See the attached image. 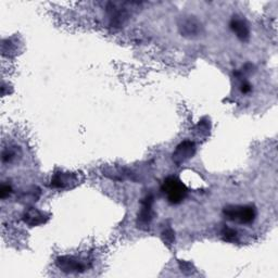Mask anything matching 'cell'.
Instances as JSON below:
<instances>
[{
	"label": "cell",
	"mask_w": 278,
	"mask_h": 278,
	"mask_svg": "<svg viewBox=\"0 0 278 278\" xmlns=\"http://www.w3.org/2000/svg\"><path fill=\"white\" fill-rule=\"evenodd\" d=\"M226 219L239 224H250L257 216V210L252 205H229L223 211Z\"/></svg>",
	"instance_id": "2"
},
{
	"label": "cell",
	"mask_w": 278,
	"mask_h": 278,
	"mask_svg": "<svg viewBox=\"0 0 278 278\" xmlns=\"http://www.w3.org/2000/svg\"><path fill=\"white\" fill-rule=\"evenodd\" d=\"M240 89H241V93H249L251 92V85L249 84V83H247V82H243L242 84H241V86H240Z\"/></svg>",
	"instance_id": "12"
},
{
	"label": "cell",
	"mask_w": 278,
	"mask_h": 278,
	"mask_svg": "<svg viewBox=\"0 0 278 278\" xmlns=\"http://www.w3.org/2000/svg\"><path fill=\"white\" fill-rule=\"evenodd\" d=\"M237 232L233 228H228V227H225L222 232V238L223 240L227 242H233V241H236L237 240Z\"/></svg>",
	"instance_id": "8"
},
{
	"label": "cell",
	"mask_w": 278,
	"mask_h": 278,
	"mask_svg": "<svg viewBox=\"0 0 278 278\" xmlns=\"http://www.w3.org/2000/svg\"><path fill=\"white\" fill-rule=\"evenodd\" d=\"M183 30H184V33L185 34H188V35H194V34H197L198 31H199V25L198 24H195V22H192V21H187L185 24L183 25ZM182 30V31H183Z\"/></svg>",
	"instance_id": "9"
},
{
	"label": "cell",
	"mask_w": 278,
	"mask_h": 278,
	"mask_svg": "<svg viewBox=\"0 0 278 278\" xmlns=\"http://www.w3.org/2000/svg\"><path fill=\"white\" fill-rule=\"evenodd\" d=\"M152 204L153 198L152 196H147L143 201V208L140 210V213L138 214V225L139 227H146L148 226L153 219V212H152Z\"/></svg>",
	"instance_id": "4"
},
{
	"label": "cell",
	"mask_w": 278,
	"mask_h": 278,
	"mask_svg": "<svg viewBox=\"0 0 278 278\" xmlns=\"http://www.w3.org/2000/svg\"><path fill=\"white\" fill-rule=\"evenodd\" d=\"M163 194L167 196L171 204H180L187 197L188 189L185 184L177 177H167L161 187Z\"/></svg>",
	"instance_id": "1"
},
{
	"label": "cell",
	"mask_w": 278,
	"mask_h": 278,
	"mask_svg": "<svg viewBox=\"0 0 278 278\" xmlns=\"http://www.w3.org/2000/svg\"><path fill=\"white\" fill-rule=\"evenodd\" d=\"M56 263H58L61 270L65 272H83L86 268V265L83 262H79L75 260V259L69 257L59 258Z\"/></svg>",
	"instance_id": "5"
},
{
	"label": "cell",
	"mask_w": 278,
	"mask_h": 278,
	"mask_svg": "<svg viewBox=\"0 0 278 278\" xmlns=\"http://www.w3.org/2000/svg\"><path fill=\"white\" fill-rule=\"evenodd\" d=\"M11 192H12L11 186L3 185L1 187V190H0V197H1V199H4V198H7V197L10 196Z\"/></svg>",
	"instance_id": "11"
},
{
	"label": "cell",
	"mask_w": 278,
	"mask_h": 278,
	"mask_svg": "<svg viewBox=\"0 0 278 278\" xmlns=\"http://www.w3.org/2000/svg\"><path fill=\"white\" fill-rule=\"evenodd\" d=\"M23 220H24L25 223H27L28 225H31V226H37L39 224L45 223L44 214L40 213V212L37 211V210L27 211L26 213L24 214V216H23Z\"/></svg>",
	"instance_id": "7"
},
{
	"label": "cell",
	"mask_w": 278,
	"mask_h": 278,
	"mask_svg": "<svg viewBox=\"0 0 278 278\" xmlns=\"http://www.w3.org/2000/svg\"><path fill=\"white\" fill-rule=\"evenodd\" d=\"M230 28L234 33H236V35L240 40H248L249 36H250V31H249L248 24L246 23V21H243L242 19L239 18H233L232 21H230L229 24Z\"/></svg>",
	"instance_id": "6"
},
{
	"label": "cell",
	"mask_w": 278,
	"mask_h": 278,
	"mask_svg": "<svg viewBox=\"0 0 278 278\" xmlns=\"http://www.w3.org/2000/svg\"><path fill=\"white\" fill-rule=\"evenodd\" d=\"M162 239L164 243L167 244V246H171V244L174 242V240H175V234H174L172 229L164 230L162 234Z\"/></svg>",
	"instance_id": "10"
},
{
	"label": "cell",
	"mask_w": 278,
	"mask_h": 278,
	"mask_svg": "<svg viewBox=\"0 0 278 278\" xmlns=\"http://www.w3.org/2000/svg\"><path fill=\"white\" fill-rule=\"evenodd\" d=\"M195 152H196V145L194 141L185 140L177 146L176 150L173 152L172 159L174 163L177 164V166H181V164L192 158V155L195 154Z\"/></svg>",
	"instance_id": "3"
}]
</instances>
